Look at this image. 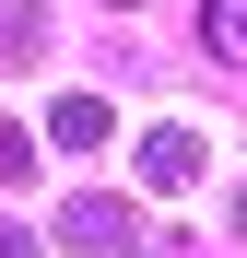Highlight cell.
<instances>
[{"label": "cell", "mask_w": 247, "mask_h": 258, "mask_svg": "<svg viewBox=\"0 0 247 258\" xmlns=\"http://www.w3.org/2000/svg\"><path fill=\"white\" fill-rule=\"evenodd\" d=\"M59 235H71L82 258H118V246H141V211L118 200V188H82V200L59 211Z\"/></svg>", "instance_id": "6da1fadb"}, {"label": "cell", "mask_w": 247, "mask_h": 258, "mask_svg": "<svg viewBox=\"0 0 247 258\" xmlns=\"http://www.w3.org/2000/svg\"><path fill=\"white\" fill-rule=\"evenodd\" d=\"M200 164H212L200 117H165V129H141V188H200Z\"/></svg>", "instance_id": "7a4b0ae2"}, {"label": "cell", "mask_w": 247, "mask_h": 258, "mask_svg": "<svg viewBox=\"0 0 247 258\" xmlns=\"http://www.w3.org/2000/svg\"><path fill=\"white\" fill-rule=\"evenodd\" d=\"M106 129H118L106 94H59V106H47V141H71V153H106Z\"/></svg>", "instance_id": "3957f363"}, {"label": "cell", "mask_w": 247, "mask_h": 258, "mask_svg": "<svg viewBox=\"0 0 247 258\" xmlns=\"http://www.w3.org/2000/svg\"><path fill=\"white\" fill-rule=\"evenodd\" d=\"M35 47H47V12H35V0H0V71L35 59Z\"/></svg>", "instance_id": "277c9868"}, {"label": "cell", "mask_w": 247, "mask_h": 258, "mask_svg": "<svg viewBox=\"0 0 247 258\" xmlns=\"http://www.w3.org/2000/svg\"><path fill=\"white\" fill-rule=\"evenodd\" d=\"M200 47H212V59H247V0H200Z\"/></svg>", "instance_id": "5b68a950"}, {"label": "cell", "mask_w": 247, "mask_h": 258, "mask_svg": "<svg viewBox=\"0 0 247 258\" xmlns=\"http://www.w3.org/2000/svg\"><path fill=\"white\" fill-rule=\"evenodd\" d=\"M35 176V129H12V117H0V188H24Z\"/></svg>", "instance_id": "8992f818"}, {"label": "cell", "mask_w": 247, "mask_h": 258, "mask_svg": "<svg viewBox=\"0 0 247 258\" xmlns=\"http://www.w3.org/2000/svg\"><path fill=\"white\" fill-rule=\"evenodd\" d=\"M0 258H35V235H24V223H0Z\"/></svg>", "instance_id": "52a82bcc"}, {"label": "cell", "mask_w": 247, "mask_h": 258, "mask_svg": "<svg viewBox=\"0 0 247 258\" xmlns=\"http://www.w3.org/2000/svg\"><path fill=\"white\" fill-rule=\"evenodd\" d=\"M235 235H247V188H235Z\"/></svg>", "instance_id": "ba28073f"}, {"label": "cell", "mask_w": 247, "mask_h": 258, "mask_svg": "<svg viewBox=\"0 0 247 258\" xmlns=\"http://www.w3.org/2000/svg\"><path fill=\"white\" fill-rule=\"evenodd\" d=\"M106 12H141V0H106Z\"/></svg>", "instance_id": "9c48e42d"}]
</instances>
